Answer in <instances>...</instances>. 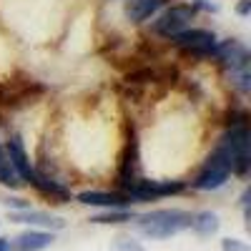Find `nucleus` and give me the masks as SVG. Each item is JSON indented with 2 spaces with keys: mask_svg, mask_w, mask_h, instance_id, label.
<instances>
[{
  "mask_svg": "<svg viewBox=\"0 0 251 251\" xmlns=\"http://www.w3.org/2000/svg\"><path fill=\"white\" fill-rule=\"evenodd\" d=\"M231 174H234L231 156H228V151L219 143L214 149V153L206 158V163H203V169L199 171V176L191 181V188H196V191H216V188H221L228 181Z\"/></svg>",
  "mask_w": 251,
  "mask_h": 251,
  "instance_id": "f03ea898",
  "label": "nucleus"
},
{
  "mask_svg": "<svg viewBox=\"0 0 251 251\" xmlns=\"http://www.w3.org/2000/svg\"><path fill=\"white\" fill-rule=\"evenodd\" d=\"M163 5H166V0H126L123 10L131 23H143V20L153 18Z\"/></svg>",
  "mask_w": 251,
  "mask_h": 251,
  "instance_id": "9b49d317",
  "label": "nucleus"
},
{
  "mask_svg": "<svg viewBox=\"0 0 251 251\" xmlns=\"http://www.w3.org/2000/svg\"><path fill=\"white\" fill-rule=\"evenodd\" d=\"M13 221L18 224H30V226H43V228H63L66 226V221H63L60 216H53L48 211H33V208H23V211H13L10 214Z\"/></svg>",
  "mask_w": 251,
  "mask_h": 251,
  "instance_id": "9d476101",
  "label": "nucleus"
},
{
  "mask_svg": "<svg viewBox=\"0 0 251 251\" xmlns=\"http://www.w3.org/2000/svg\"><path fill=\"white\" fill-rule=\"evenodd\" d=\"M75 199L86 206H98V208H126V206H131V199L121 191H83Z\"/></svg>",
  "mask_w": 251,
  "mask_h": 251,
  "instance_id": "1a4fd4ad",
  "label": "nucleus"
},
{
  "mask_svg": "<svg viewBox=\"0 0 251 251\" xmlns=\"http://www.w3.org/2000/svg\"><path fill=\"white\" fill-rule=\"evenodd\" d=\"M30 183H33L43 196H48L50 201H58V203H68V201H71V191H68L66 186L58 183V181H53L50 176L40 174V171H35V176H33Z\"/></svg>",
  "mask_w": 251,
  "mask_h": 251,
  "instance_id": "f8f14e48",
  "label": "nucleus"
},
{
  "mask_svg": "<svg viewBox=\"0 0 251 251\" xmlns=\"http://www.w3.org/2000/svg\"><path fill=\"white\" fill-rule=\"evenodd\" d=\"M188 228H194V231L201 234V236H211V234L219 231V216L214 211H199V214L191 216Z\"/></svg>",
  "mask_w": 251,
  "mask_h": 251,
  "instance_id": "4468645a",
  "label": "nucleus"
},
{
  "mask_svg": "<svg viewBox=\"0 0 251 251\" xmlns=\"http://www.w3.org/2000/svg\"><path fill=\"white\" fill-rule=\"evenodd\" d=\"M3 203H5V206L18 208V211H23V208H30V203H28L25 199H10V196H5V199H3Z\"/></svg>",
  "mask_w": 251,
  "mask_h": 251,
  "instance_id": "6ab92c4d",
  "label": "nucleus"
},
{
  "mask_svg": "<svg viewBox=\"0 0 251 251\" xmlns=\"http://www.w3.org/2000/svg\"><path fill=\"white\" fill-rule=\"evenodd\" d=\"M133 214L131 211H123V208H108V214H100V216H93L91 221L93 224H126V221H131Z\"/></svg>",
  "mask_w": 251,
  "mask_h": 251,
  "instance_id": "dca6fc26",
  "label": "nucleus"
},
{
  "mask_svg": "<svg viewBox=\"0 0 251 251\" xmlns=\"http://www.w3.org/2000/svg\"><path fill=\"white\" fill-rule=\"evenodd\" d=\"M113 251H146V249H143V244H138L133 239H116Z\"/></svg>",
  "mask_w": 251,
  "mask_h": 251,
  "instance_id": "f3484780",
  "label": "nucleus"
},
{
  "mask_svg": "<svg viewBox=\"0 0 251 251\" xmlns=\"http://www.w3.org/2000/svg\"><path fill=\"white\" fill-rule=\"evenodd\" d=\"M0 183L10 186V188L20 186V178H18V174L13 171V166H10V161H8V153L3 151V146H0Z\"/></svg>",
  "mask_w": 251,
  "mask_h": 251,
  "instance_id": "2eb2a0df",
  "label": "nucleus"
},
{
  "mask_svg": "<svg viewBox=\"0 0 251 251\" xmlns=\"http://www.w3.org/2000/svg\"><path fill=\"white\" fill-rule=\"evenodd\" d=\"M138 178V141L136 136H131L123 146L121 153V163H118V186L128 188L133 181Z\"/></svg>",
  "mask_w": 251,
  "mask_h": 251,
  "instance_id": "6e6552de",
  "label": "nucleus"
},
{
  "mask_svg": "<svg viewBox=\"0 0 251 251\" xmlns=\"http://www.w3.org/2000/svg\"><path fill=\"white\" fill-rule=\"evenodd\" d=\"M181 181H146V178H136L128 188H123V194L131 201H156L163 196H174L183 191Z\"/></svg>",
  "mask_w": 251,
  "mask_h": 251,
  "instance_id": "39448f33",
  "label": "nucleus"
},
{
  "mask_svg": "<svg viewBox=\"0 0 251 251\" xmlns=\"http://www.w3.org/2000/svg\"><path fill=\"white\" fill-rule=\"evenodd\" d=\"M10 249V241L8 239H0V251H8Z\"/></svg>",
  "mask_w": 251,
  "mask_h": 251,
  "instance_id": "412c9836",
  "label": "nucleus"
},
{
  "mask_svg": "<svg viewBox=\"0 0 251 251\" xmlns=\"http://www.w3.org/2000/svg\"><path fill=\"white\" fill-rule=\"evenodd\" d=\"M224 251H249V246L246 244H241V241H236V239H224Z\"/></svg>",
  "mask_w": 251,
  "mask_h": 251,
  "instance_id": "a211bd4d",
  "label": "nucleus"
},
{
  "mask_svg": "<svg viewBox=\"0 0 251 251\" xmlns=\"http://www.w3.org/2000/svg\"><path fill=\"white\" fill-rule=\"evenodd\" d=\"M15 249L18 251H43V249H48L50 244H53V234H48V231H23L20 236H15Z\"/></svg>",
  "mask_w": 251,
  "mask_h": 251,
  "instance_id": "ddd939ff",
  "label": "nucleus"
},
{
  "mask_svg": "<svg viewBox=\"0 0 251 251\" xmlns=\"http://www.w3.org/2000/svg\"><path fill=\"white\" fill-rule=\"evenodd\" d=\"M194 15H196L194 5H171L169 10H163V13L153 20V25H151V28H153L156 35L174 38V35H178L181 30L191 28Z\"/></svg>",
  "mask_w": 251,
  "mask_h": 251,
  "instance_id": "20e7f679",
  "label": "nucleus"
},
{
  "mask_svg": "<svg viewBox=\"0 0 251 251\" xmlns=\"http://www.w3.org/2000/svg\"><path fill=\"white\" fill-rule=\"evenodd\" d=\"M249 8H251V0H244V3L239 5V13H241V15H246V13H249Z\"/></svg>",
  "mask_w": 251,
  "mask_h": 251,
  "instance_id": "aec40b11",
  "label": "nucleus"
},
{
  "mask_svg": "<svg viewBox=\"0 0 251 251\" xmlns=\"http://www.w3.org/2000/svg\"><path fill=\"white\" fill-rule=\"evenodd\" d=\"M191 224V214L181 208H156L151 214L138 216L136 226L143 236L149 239H171L181 231H186Z\"/></svg>",
  "mask_w": 251,
  "mask_h": 251,
  "instance_id": "f257e3e1",
  "label": "nucleus"
},
{
  "mask_svg": "<svg viewBox=\"0 0 251 251\" xmlns=\"http://www.w3.org/2000/svg\"><path fill=\"white\" fill-rule=\"evenodd\" d=\"M5 153H8V161L13 166V171L18 174V178L30 183L33 176H35V169L30 166V156H28L25 146H23V138H20V136H10V141L5 146Z\"/></svg>",
  "mask_w": 251,
  "mask_h": 251,
  "instance_id": "0eeeda50",
  "label": "nucleus"
},
{
  "mask_svg": "<svg viewBox=\"0 0 251 251\" xmlns=\"http://www.w3.org/2000/svg\"><path fill=\"white\" fill-rule=\"evenodd\" d=\"M171 43L191 55H214L219 40L211 30H203V28H186L178 35L171 38Z\"/></svg>",
  "mask_w": 251,
  "mask_h": 251,
  "instance_id": "423d86ee",
  "label": "nucleus"
},
{
  "mask_svg": "<svg viewBox=\"0 0 251 251\" xmlns=\"http://www.w3.org/2000/svg\"><path fill=\"white\" fill-rule=\"evenodd\" d=\"M224 149L231 156V163H234V174L239 176H246L249 174V149H251V136H249V128L244 121H234L231 128H228L221 141H219Z\"/></svg>",
  "mask_w": 251,
  "mask_h": 251,
  "instance_id": "7ed1b4c3",
  "label": "nucleus"
}]
</instances>
